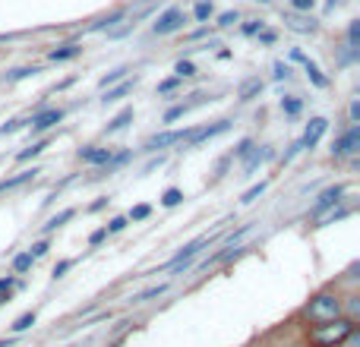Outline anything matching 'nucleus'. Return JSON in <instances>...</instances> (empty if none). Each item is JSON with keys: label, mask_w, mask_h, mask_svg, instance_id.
<instances>
[{"label": "nucleus", "mask_w": 360, "mask_h": 347, "mask_svg": "<svg viewBox=\"0 0 360 347\" xmlns=\"http://www.w3.org/2000/svg\"><path fill=\"white\" fill-rule=\"evenodd\" d=\"M354 332V322L351 319H332V322H323L316 325L313 332H310V341L313 347H335Z\"/></svg>", "instance_id": "obj_1"}, {"label": "nucleus", "mask_w": 360, "mask_h": 347, "mask_svg": "<svg viewBox=\"0 0 360 347\" xmlns=\"http://www.w3.org/2000/svg\"><path fill=\"white\" fill-rule=\"evenodd\" d=\"M307 316L313 319V322H332V319L341 316V300H338V297H332V294L316 297V300H310Z\"/></svg>", "instance_id": "obj_2"}, {"label": "nucleus", "mask_w": 360, "mask_h": 347, "mask_svg": "<svg viewBox=\"0 0 360 347\" xmlns=\"http://www.w3.org/2000/svg\"><path fill=\"white\" fill-rule=\"evenodd\" d=\"M183 26H187V13H183L180 7H168L165 13L155 19L152 32H155V35H174V32H180Z\"/></svg>", "instance_id": "obj_3"}, {"label": "nucleus", "mask_w": 360, "mask_h": 347, "mask_svg": "<svg viewBox=\"0 0 360 347\" xmlns=\"http://www.w3.org/2000/svg\"><path fill=\"white\" fill-rule=\"evenodd\" d=\"M357 152H360V126L351 123L345 133L338 136L335 148H332V155H335V158H354Z\"/></svg>", "instance_id": "obj_4"}, {"label": "nucleus", "mask_w": 360, "mask_h": 347, "mask_svg": "<svg viewBox=\"0 0 360 347\" xmlns=\"http://www.w3.org/2000/svg\"><path fill=\"white\" fill-rule=\"evenodd\" d=\"M285 26L291 32H297V35H313V32L319 29V23H316L310 13H294V10L285 13Z\"/></svg>", "instance_id": "obj_5"}, {"label": "nucleus", "mask_w": 360, "mask_h": 347, "mask_svg": "<svg viewBox=\"0 0 360 347\" xmlns=\"http://www.w3.org/2000/svg\"><path fill=\"white\" fill-rule=\"evenodd\" d=\"M341 192H345V186H329V190H323L319 192V199H316V206H313V218H319V215H326L332 206H338L341 202Z\"/></svg>", "instance_id": "obj_6"}, {"label": "nucleus", "mask_w": 360, "mask_h": 347, "mask_svg": "<svg viewBox=\"0 0 360 347\" xmlns=\"http://www.w3.org/2000/svg\"><path fill=\"white\" fill-rule=\"evenodd\" d=\"M190 136H193V130H174V133H161V136H152V139L146 142V148H149V152H158V148H168V146H174V142H187Z\"/></svg>", "instance_id": "obj_7"}, {"label": "nucleus", "mask_w": 360, "mask_h": 347, "mask_svg": "<svg viewBox=\"0 0 360 347\" xmlns=\"http://www.w3.org/2000/svg\"><path fill=\"white\" fill-rule=\"evenodd\" d=\"M60 120H63V111H57V108H48V111H38L35 117H32V133H45V130L57 126Z\"/></svg>", "instance_id": "obj_8"}, {"label": "nucleus", "mask_w": 360, "mask_h": 347, "mask_svg": "<svg viewBox=\"0 0 360 347\" xmlns=\"http://www.w3.org/2000/svg\"><path fill=\"white\" fill-rule=\"evenodd\" d=\"M326 126H329V120H326V117H313V120H310V123H307V133H303V139H300V146H303V148H313L316 142L323 139Z\"/></svg>", "instance_id": "obj_9"}, {"label": "nucleus", "mask_w": 360, "mask_h": 347, "mask_svg": "<svg viewBox=\"0 0 360 347\" xmlns=\"http://www.w3.org/2000/svg\"><path fill=\"white\" fill-rule=\"evenodd\" d=\"M79 158H83L86 164H108V161H111V148L86 146V148H79Z\"/></svg>", "instance_id": "obj_10"}, {"label": "nucleus", "mask_w": 360, "mask_h": 347, "mask_svg": "<svg viewBox=\"0 0 360 347\" xmlns=\"http://www.w3.org/2000/svg\"><path fill=\"white\" fill-rule=\"evenodd\" d=\"M83 54V45H76V41H67V45H60V48H54L48 57L54 60V63H60V60H73V57H79Z\"/></svg>", "instance_id": "obj_11"}, {"label": "nucleus", "mask_w": 360, "mask_h": 347, "mask_svg": "<svg viewBox=\"0 0 360 347\" xmlns=\"http://www.w3.org/2000/svg\"><path fill=\"white\" fill-rule=\"evenodd\" d=\"M228 130V120H221V123H215V126H206V130H193V136H190V146H199V142H206V139H212V136H218V133H225Z\"/></svg>", "instance_id": "obj_12"}, {"label": "nucleus", "mask_w": 360, "mask_h": 347, "mask_svg": "<svg viewBox=\"0 0 360 347\" xmlns=\"http://www.w3.org/2000/svg\"><path fill=\"white\" fill-rule=\"evenodd\" d=\"M272 158V148H250V155H247V174H253L256 168L263 161H269Z\"/></svg>", "instance_id": "obj_13"}, {"label": "nucleus", "mask_w": 360, "mask_h": 347, "mask_svg": "<svg viewBox=\"0 0 360 347\" xmlns=\"http://www.w3.org/2000/svg\"><path fill=\"white\" fill-rule=\"evenodd\" d=\"M133 86H136V79H133V82L127 79L123 86H117V89H108V95L101 98V101H105V108H108V104H117L123 95H130V92H133Z\"/></svg>", "instance_id": "obj_14"}, {"label": "nucleus", "mask_w": 360, "mask_h": 347, "mask_svg": "<svg viewBox=\"0 0 360 347\" xmlns=\"http://www.w3.org/2000/svg\"><path fill=\"white\" fill-rule=\"evenodd\" d=\"M38 170L32 168V170H23V174H16V177H10V180H0V192L3 190H13V186H19V184H26V180H32Z\"/></svg>", "instance_id": "obj_15"}, {"label": "nucleus", "mask_w": 360, "mask_h": 347, "mask_svg": "<svg viewBox=\"0 0 360 347\" xmlns=\"http://www.w3.org/2000/svg\"><path fill=\"white\" fill-rule=\"evenodd\" d=\"M130 120H133V108H123V111H120L117 117H114L111 123H108V133H117V130H123V126H127Z\"/></svg>", "instance_id": "obj_16"}, {"label": "nucleus", "mask_w": 360, "mask_h": 347, "mask_svg": "<svg viewBox=\"0 0 360 347\" xmlns=\"http://www.w3.org/2000/svg\"><path fill=\"white\" fill-rule=\"evenodd\" d=\"M348 48H354V51H360V19H351V26H348Z\"/></svg>", "instance_id": "obj_17"}, {"label": "nucleus", "mask_w": 360, "mask_h": 347, "mask_svg": "<svg viewBox=\"0 0 360 347\" xmlns=\"http://www.w3.org/2000/svg\"><path fill=\"white\" fill-rule=\"evenodd\" d=\"M281 111H285L288 117H297V114H300V98H294V95L281 98Z\"/></svg>", "instance_id": "obj_18"}, {"label": "nucleus", "mask_w": 360, "mask_h": 347, "mask_svg": "<svg viewBox=\"0 0 360 347\" xmlns=\"http://www.w3.org/2000/svg\"><path fill=\"white\" fill-rule=\"evenodd\" d=\"M48 148V139H41V142H35V146H29L26 152H19V161H29V158H35V155H41Z\"/></svg>", "instance_id": "obj_19"}, {"label": "nucleus", "mask_w": 360, "mask_h": 347, "mask_svg": "<svg viewBox=\"0 0 360 347\" xmlns=\"http://www.w3.org/2000/svg\"><path fill=\"white\" fill-rule=\"evenodd\" d=\"M38 67H19L13 70V73H7V82H19V79H29V76H35Z\"/></svg>", "instance_id": "obj_20"}, {"label": "nucleus", "mask_w": 360, "mask_h": 347, "mask_svg": "<svg viewBox=\"0 0 360 347\" xmlns=\"http://www.w3.org/2000/svg\"><path fill=\"white\" fill-rule=\"evenodd\" d=\"M174 73H177V79H190V76L196 73V67L190 63V60H177V67H174Z\"/></svg>", "instance_id": "obj_21"}, {"label": "nucleus", "mask_w": 360, "mask_h": 347, "mask_svg": "<svg viewBox=\"0 0 360 347\" xmlns=\"http://www.w3.org/2000/svg\"><path fill=\"white\" fill-rule=\"evenodd\" d=\"M303 63H307V73H310V79H313V86H319V89H323V86H326V76L319 73V67H316L313 60H303Z\"/></svg>", "instance_id": "obj_22"}, {"label": "nucleus", "mask_w": 360, "mask_h": 347, "mask_svg": "<svg viewBox=\"0 0 360 347\" xmlns=\"http://www.w3.org/2000/svg\"><path fill=\"white\" fill-rule=\"evenodd\" d=\"M70 218H73V208H67V212H60V215H54L51 221L45 224V230H57L60 224H63V221H70Z\"/></svg>", "instance_id": "obj_23"}, {"label": "nucleus", "mask_w": 360, "mask_h": 347, "mask_svg": "<svg viewBox=\"0 0 360 347\" xmlns=\"http://www.w3.org/2000/svg\"><path fill=\"white\" fill-rule=\"evenodd\" d=\"M263 89V82L259 79H253V82H247V86H243V89H240V101H250V98L256 95V92Z\"/></svg>", "instance_id": "obj_24"}, {"label": "nucleus", "mask_w": 360, "mask_h": 347, "mask_svg": "<svg viewBox=\"0 0 360 347\" xmlns=\"http://www.w3.org/2000/svg\"><path fill=\"white\" fill-rule=\"evenodd\" d=\"M212 13H215L212 0H199V3H196V19H209Z\"/></svg>", "instance_id": "obj_25"}, {"label": "nucleus", "mask_w": 360, "mask_h": 347, "mask_svg": "<svg viewBox=\"0 0 360 347\" xmlns=\"http://www.w3.org/2000/svg\"><path fill=\"white\" fill-rule=\"evenodd\" d=\"M161 202H165L168 208H174V206H180V202H183V192H180V190H168L165 196H161Z\"/></svg>", "instance_id": "obj_26"}, {"label": "nucleus", "mask_w": 360, "mask_h": 347, "mask_svg": "<svg viewBox=\"0 0 360 347\" xmlns=\"http://www.w3.org/2000/svg\"><path fill=\"white\" fill-rule=\"evenodd\" d=\"M32 325H35V313H26V316H19L16 319V332H26V328H32Z\"/></svg>", "instance_id": "obj_27"}, {"label": "nucleus", "mask_w": 360, "mask_h": 347, "mask_svg": "<svg viewBox=\"0 0 360 347\" xmlns=\"http://www.w3.org/2000/svg\"><path fill=\"white\" fill-rule=\"evenodd\" d=\"M123 76H127V70H123V67H120V70H111V73H108V76H101V89H108L111 82L123 79Z\"/></svg>", "instance_id": "obj_28"}, {"label": "nucleus", "mask_w": 360, "mask_h": 347, "mask_svg": "<svg viewBox=\"0 0 360 347\" xmlns=\"http://www.w3.org/2000/svg\"><path fill=\"white\" fill-rule=\"evenodd\" d=\"M13 268H16V272H29V268H32V256H29V252L16 256V259H13Z\"/></svg>", "instance_id": "obj_29"}, {"label": "nucleus", "mask_w": 360, "mask_h": 347, "mask_svg": "<svg viewBox=\"0 0 360 347\" xmlns=\"http://www.w3.org/2000/svg\"><path fill=\"white\" fill-rule=\"evenodd\" d=\"M294 13H310V10L316 7V0H291Z\"/></svg>", "instance_id": "obj_30"}, {"label": "nucleus", "mask_w": 360, "mask_h": 347, "mask_svg": "<svg viewBox=\"0 0 360 347\" xmlns=\"http://www.w3.org/2000/svg\"><path fill=\"white\" fill-rule=\"evenodd\" d=\"M161 290H165V284H155V288L143 290V294H139V297H133V300H136V303H143V300H152V297H158V294H161Z\"/></svg>", "instance_id": "obj_31"}, {"label": "nucleus", "mask_w": 360, "mask_h": 347, "mask_svg": "<svg viewBox=\"0 0 360 347\" xmlns=\"http://www.w3.org/2000/svg\"><path fill=\"white\" fill-rule=\"evenodd\" d=\"M26 120H10V123H3L0 126V136H10V133H16V130H19V126H23Z\"/></svg>", "instance_id": "obj_32"}, {"label": "nucleus", "mask_w": 360, "mask_h": 347, "mask_svg": "<svg viewBox=\"0 0 360 347\" xmlns=\"http://www.w3.org/2000/svg\"><path fill=\"white\" fill-rule=\"evenodd\" d=\"M149 212H152L149 206H136L133 212H130V218H133V221H143V218H149Z\"/></svg>", "instance_id": "obj_33"}, {"label": "nucleus", "mask_w": 360, "mask_h": 347, "mask_svg": "<svg viewBox=\"0 0 360 347\" xmlns=\"http://www.w3.org/2000/svg\"><path fill=\"white\" fill-rule=\"evenodd\" d=\"M263 190H266V184H256V186H250V190L243 192V202H253V199H256V196H259V192H263Z\"/></svg>", "instance_id": "obj_34"}, {"label": "nucleus", "mask_w": 360, "mask_h": 347, "mask_svg": "<svg viewBox=\"0 0 360 347\" xmlns=\"http://www.w3.org/2000/svg\"><path fill=\"white\" fill-rule=\"evenodd\" d=\"M259 32H263V23H259V19H253V23L243 26V35H259Z\"/></svg>", "instance_id": "obj_35"}, {"label": "nucleus", "mask_w": 360, "mask_h": 347, "mask_svg": "<svg viewBox=\"0 0 360 347\" xmlns=\"http://www.w3.org/2000/svg\"><path fill=\"white\" fill-rule=\"evenodd\" d=\"M250 148H253V142L243 139V142L237 146V152H234V155H237V158H247V155H250Z\"/></svg>", "instance_id": "obj_36"}, {"label": "nucleus", "mask_w": 360, "mask_h": 347, "mask_svg": "<svg viewBox=\"0 0 360 347\" xmlns=\"http://www.w3.org/2000/svg\"><path fill=\"white\" fill-rule=\"evenodd\" d=\"M123 228H127V218H114V221L108 224L105 230H111V234H117V230H123Z\"/></svg>", "instance_id": "obj_37"}, {"label": "nucleus", "mask_w": 360, "mask_h": 347, "mask_svg": "<svg viewBox=\"0 0 360 347\" xmlns=\"http://www.w3.org/2000/svg\"><path fill=\"white\" fill-rule=\"evenodd\" d=\"M291 76V67L288 63H275V79H288Z\"/></svg>", "instance_id": "obj_38"}, {"label": "nucleus", "mask_w": 360, "mask_h": 347, "mask_svg": "<svg viewBox=\"0 0 360 347\" xmlns=\"http://www.w3.org/2000/svg\"><path fill=\"white\" fill-rule=\"evenodd\" d=\"M231 23H237V10H234V13H221V16H218V26H231Z\"/></svg>", "instance_id": "obj_39"}, {"label": "nucleus", "mask_w": 360, "mask_h": 347, "mask_svg": "<svg viewBox=\"0 0 360 347\" xmlns=\"http://www.w3.org/2000/svg\"><path fill=\"white\" fill-rule=\"evenodd\" d=\"M45 252H48V244H35V246H32L29 256H32V259H38V256H45Z\"/></svg>", "instance_id": "obj_40"}, {"label": "nucleus", "mask_w": 360, "mask_h": 347, "mask_svg": "<svg viewBox=\"0 0 360 347\" xmlns=\"http://www.w3.org/2000/svg\"><path fill=\"white\" fill-rule=\"evenodd\" d=\"M177 82H180V79H168V82H161V86H158V92H174V89H177Z\"/></svg>", "instance_id": "obj_41"}, {"label": "nucleus", "mask_w": 360, "mask_h": 347, "mask_svg": "<svg viewBox=\"0 0 360 347\" xmlns=\"http://www.w3.org/2000/svg\"><path fill=\"white\" fill-rule=\"evenodd\" d=\"M105 234H108V230H105V228H101V230H95V234H92V237H89V244H101V240H105Z\"/></svg>", "instance_id": "obj_42"}, {"label": "nucleus", "mask_w": 360, "mask_h": 347, "mask_svg": "<svg viewBox=\"0 0 360 347\" xmlns=\"http://www.w3.org/2000/svg\"><path fill=\"white\" fill-rule=\"evenodd\" d=\"M70 266H73V262H60V266H57V268H54V278H60V275L67 272V268H70Z\"/></svg>", "instance_id": "obj_43"}, {"label": "nucleus", "mask_w": 360, "mask_h": 347, "mask_svg": "<svg viewBox=\"0 0 360 347\" xmlns=\"http://www.w3.org/2000/svg\"><path fill=\"white\" fill-rule=\"evenodd\" d=\"M259 38H263V45H272V41H275V32H259Z\"/></svg>", "instance_id": "obj_44"}, {"label": "nucleus", "mask_w": 360, "mask_h": 347, "mask_svg": "<svg viewBox=\"0 0 360 347\" xmlns=\"http://www.w3.org/2000/svg\"><path fill=\"white\" fill-rule=\"evenodd\" d=\"M351 120H354V123L360 120V101H354V104H351Z\"/></svg>", "instance_id": "obj_45"}, {"label": "nucleus", "mask_w": 360, "mask_h": 347, "mask_svg": "<svg viewBox=\"0 0 360 347\" xmlns=\"http://www.w3.org/2000/svg\"><path fill=\"white\" fill-rule=\"evenodd\" d=\"M360 313V297H351V316H357Z\"/></svg>", "instance_id": "obj_46"}, {"label": "nucleus", "mask_w": 360, "mask_h": 347, "mask_svg": "<svg viewBox=\"0 0 360 347\" xmlns=\"http://www.w3.org/2000/svg\"><path fill=\"white\" fill-rule=\"evenodd\" d=\"M13 288V278H0V290H10Z\"/></svg>", "instance_id": "obj_47"}, {"label": "nucleus", "mask_w": 360, "mask_h": 347, "mask_svg": "<svg viewBox=\"0 0 360 347\" xmlns=\"http://www.w3.org/2000/svg\"><path fill=\"white\" fill-rule=\"evenodd\" d=\"M0 347H10V341H0Z\"/></svg>", "instance_id": "obj_48"}]
</instances>
